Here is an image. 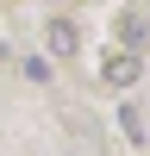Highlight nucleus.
Returning a JSON list of instances; mask_svg holds the SVG:
<instances>
[{"label":"nucleus","instance_id":"obj_1","mask_svg":"<svg viewBox=\"0 0 150 156\" xmlns=\"http://www.w3.org/2000/svg\"><path fill=\"white\" fill-rule=\"evenodd\" d=\"M44 44H50V56H75V44H81V37H75L69 19H50V25H44Z\"/></svg>","mask_w":150,"mask_h":156},{"label":"nucleus","instance_id":"obj_2","mask_svg":"<svg viewBox=\"0 0 150 156\" xmlns=\"http://www.w3.org/2000/svg\"><path fill=\"white\" fill-rule=\"evenodd\" d=\"M138 75H144V62H138L131 50H125V56H112V62H106V81H112V87H131Z\"/></svg>","mask_w":150,"mask_h":156},{"label":"nucleus","instance_id":"obj_3","mask_svg":"<svg viewBox=\"0 0 150 156\" xmlns=\"http://www.w3.org/2000/svg\"><path fill=\"white\" fill-rule=\"evenodd\" d=\"M25 81H50V62L44 56H25Z\"/></svg>","mask_w":150,"mask_h":156}]
</instances>
